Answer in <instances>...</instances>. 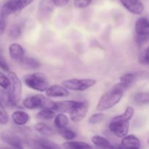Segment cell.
I'll return each mask as SVG.
<instances>
[{
	"label": "cell",
	"mask_w": 149,
	"mask_h": 149,
	"mask_svg": "<svg viewBox=\"0 0 149 149\" xmlns=\"http://www.w3.org/2000/svg\"><path fill=\"white\" fill-rule=\"evenodd\" d=\"M45 92L46 95L50 97H65L69 95L68 89L61 85L49 86Z\"/></svg>",
	"instance_id": "14"
},
{
	"label": "cell",
	"mask_w": 149,
	"mask_h": 149,
	"mask_svg": "<svg viewBox=\"0 0 149 149\" xmlns=\"http://www.w3.org/2000/svg\"><path fill=\"white\" fill-rule=\"evenodd\" d=\"M25 84L29 88L39 92H45L49 87L47 78L42 73L27 74L23 77Z\"/></svg>",
	"instance_id": "4"
},
{
	"label": "cell",
	"mask_w": 149,
	"mask_h": 149,
	"mask_svg": "<svg viewBox=\"0 0 149 149\" xmlns=\"http://www.w3.org/2000/svg\"><path fill=\"white\" fill-rule=\"evenodd\" d=\"M55 6L58 7H63L66 6L69 2V0H52Z\"/></svg>",
	"instance_id": "37"
},
{
	"label": "cell",
	"mask_w": 149,
	"mask_h": 149,
	"mask_svg": "<svg viewBox=\"0 0 149 149\" xmlns=\"http://www.w3.org/2000/svg\"><path fill=\"white\" fill-rule=\"evenodd\" d=\"M134 100L139 106L149 104V92L138 93L134 97Z\"/></svg>",
	"instance_id": "26"
},
{
	"label": "cell",
	"mask_w": 149,
	"mask_h": 149,
	"mask_svg": "<svg viewBox=\"0 0 149 149\" xmlns=\"http://www.w3.org/2000/svg\"><path fill=\"white\" fill-rule=\"evenodd\" d=\"M55 4L52 0H40L38 7L37 17L41 21L46 20L53 13Z\"/></svg>",
	"instance_id": "8"
},
{
	"label": "cell",
	"mask_w": 149,
	"mask_h": 149,
	"mask_svg": "<svg viewBox=\"0 0 149 149\" xmlns=\"http://www.w3.org/2000/svg\"><path fill=\"white\" fill-rule=\"evenodd\" d=\"M130 121L124 120L119 116L113 118L109 123V129L111 133L119 138L127 135L130 129Z\"/></svg>",
	"instance_id": "7"
},
{
	"label": "cell",
	"mask_w": 149,
	"mask_h": 149,
	"mask_svg": "<svg viewBox=\"0 0 149 149\" xmlns=\"http://www.w3.org/2000/svg\"><path fill=\"white\" fill-rule=\"evenodd\" d=\"M20 63L23 67H26L28 68H37L40 66V63L35 58H31V57H23V59L20 61Z\"/></svg>",
	"instance_id": "22"
},
{
	"label": "cell",
	"mask_w": 149,
	"mask_h": 149,
	"mask_svg": "<svg viewBox=\"0 0 149 149\" xmlns=\"http://www.w3.org/2000/svg\"><path fill=\"white\" fill-rule=\"evenodd\" d=\"M12 119L16 125L23 126L26 125L30 120V116L26 112L21 110H17L13 112L12 114Z\"/></svg>",
	"instance_id": "16"
},
{
	"label": "cell",
	"mask_w": 149,
	"mask_h": 149,
	"mask_svg": "<svg viewBox=\"0 0 149 149\" xmlns=\"http://www.w3.org/2000/svg\"><path fill=\"white\" fill-rule=\"evenodd\" d=\"M9 121V116L7 111L3 106L2 102L0 100V124L1 125H7Z\"/></svg>",
	"instance_id": "30"
},
{
	"label": "cell",
	"mask_w": 149,
	"mask_h": 149,
	"mask_svg": "<svg viewBox=\"0 0 149 149\" xmlns=\"http://www.w3.org/2000/svg\"><path fill=\"white\" fill-rule=\"evenodd\" d=\"M136 41L139 45L146 43L149 39V20L146 17H140L135 24Z\"/></svg>",
	"instance_id": "6"
},
{
	"label": "cell",
	"mask_w": 149,
	"mask_h": 149,
	"mask_svg": "<svg viewBox=\"0 0 149 149\" xmlns=\"http://www.w3.org/2000/svg\"><path fill=\"white\" fill-rule=\"evenodd\" d=\"M91 141L95 146L99 147V148H111L115 147L106 138L100 136V135H95V136H93L91 138Z\"/></svg>",
	"instance_id": "19"
},
{
	"label": "cell",
	"mask_w": 149,
	"mask_h": 149,
	"mask_svg": "<svg viewBox=\"0 0 149 149\" xmlns=\"http://www.w3.org/2000/svg\"><path fill=\"white\" fill-rule=\"evenodd\" d=\"M148 65H149V63H148Z\"/></svg>",
	"instance_id": "40"
},
{
	"label": "cell",
	"mask_w": 149,
	"mask_h": 149,
	"mask_svg": "<svg viewBox=\"0 0 149 149\" xmlns=\"http://www.w3.org/2000/svg\"><path fill=\"white\" fill-rule=\"evenodd\" d=\"M96 82L97 81L94 79H71L63 81L62 84L68 90L81 92L93 87Z\"/></svg>",
	"instance_id": "5"
},
{
	"label": "cell",
	"mask_w": 149,
	"mask_h": 149,
	"mask_svg": "<svg viewBox=\"0 0 149 149\" xmlns=\"http://www.w3.org/2000/svg\"><path fill=\"white\" fill-rule=\"evenodd\" d=\"M9 86V79L3 73L0 72V87L1 88L7 90Z\"/></svg>",
	"instance_id": "36"
},
{
	"label": "cell",
	"mask_w": 149,
	"mask_h": 149,
	"mask_svg": "<svg viewBox=\"0 0 149 149\" xmlns=\"http://www.w3.org/2000/svg\"><path fill=\"white\" fill-rule=\"evenodd\" d=\"M148 144H149V139H148Z\"/></svg>",
	"instance_id": "39"
},
{
	"label": "cell",
	"mask_w": 149,
	"mask_h": 149,
	"mask_svg": "<svg viewBox=\"0 0 149 149\" xmlns=\"http://www.w3.org/2000/svg\"><path fill=\"white\" fill-rule=\"evenodd\" d=\"M138 60L141 64L148 65L149 63V46L140 55Z\"/></svg>",
	"instance_id": "34"
},
{
	"label": "cell",
	"mask_w": 149,
	"mask_h": 149,
	"mask_svg": "<svg viewBox=\"0 0 149 149\" xmlns=\"http://www.w3.org/2000/svg\"><path fill=\"white\" fill-rule=\"evenodd\" d=\"M8 67V64H7L4 58H3V56L0 53V68H1L2 70H7Z\"/></svg>",
	"instance_id": "38"
},
{
	"label": "cell",
	"mask_w": 149,
	"mask_h": 149,
	"mask_svg": "<svg viewBox=\"0 0 149 149\" xmlns=\"http://www.w3.org/2000/svg\"><path fill=\"white\" fill-rule=\"evenodd\" d=\"M88 111L89 103L87 102H81L80 104L70 113V118L72 122L79 123L84 119Z\"/></svg>",
	"instance_id": "10"
},
{
	"label": "cell",
	"mask_w": 149,
	"mask_h": 149,
	"mask_svg": "<svg viewBox=\"0 0 149 149\" xmlns=\"http://www.w3.org/2000/svg\"><path fill=\"white\" fill-rule=\"evenodd\" d=\"M134 113H135V110H134L133 108L131 107V106H127L125 109V112L122 115H119V116L124 120L130 121L133 116Z\"/></svg>",
	"instance_id": "31"
},
{
	"label": "cell",
	"mask_w": 149,
	"mask_h": 149,
	"mask_svg": "<svg viewBox=\"0 0 149 149\" xmlns=\"http://www.w3.org/2000/svg\"><path fill=\"white\" fill-rule=\"evenodd\" d=\"M35 144L39 148H58L59 146L57 145L55 143L46 139V138H39L35 141Z\"/></svg>",
	"instance_id": "23"
},
{
	"label": "cell",
	"mask_w": 149,
	"mask_h": 149,
	"mask_svg": "<svg viewBox=\"0 0 149 149\" xmlns=\"http://www.w3.org/2000/svg\"><path fill=\"white\" fill-rule=\"evenodd\" d=\"M104 118H105L104 113H94L93 115L90 116V117L89 118L88 122L90 125H97V124L103 122Z\"/></svg>",
	"instance_id": "29"
},
{
	"label": "cell",
	"mask_w": 149,
	"mask_h": 149,
	"mask_svg": "<svg viewBox=\"0 0 149 149\" xmlns=\"http://www.w3.org/2000/svg\"><path fill=\"white\" fill-rule=\"evenodd\" d=\"M92 0H74V6L77 9H84L88 7Z\"/></svg>",
	"instance_id": "33"
},
{
	"label": "cell",
	"mask_w": 149,
	"mask_h": 149,
	"mask_svg": "<svg viewBox=\"0 0 149 149\" xmlns=\"http://www.w3.org/2000/svg\"><path fill=\"white\" fill-rule=\"evenodd\" d=\"M0 140L4 143L15 148H23L21 140L16 134L11 131H2L0 132Z\"/></svg>",
	"instance_id": "9"
},
{
	"label": "cell",
	"mask_w": 149,
	"mask_h": 149,
	"mask_svg": "<svg viewBox=\"0 0 149 149\" xmlns=\"http://www.w3.org/2000/svg\"><path fill=\"white\" fill-rule=\"evenodd\" d=\"M120 2L127 10L134 15H141L145 10L141 0H120Z\"/></svg>",
	"instance_id": "11"
},
{
	"label": "cell",
	"mask_w": 149,
	"mask_h": 149,
	"mask_svg": "<svg viewBox=\"0 0 149 149\" xmlns=\"http://www.w3.org/2000/svg\"><path fill=\"white\" fill-rule=\"evenodd\" d=\"M81 102L76 101V100H63V101L57 102L54 104L53 110L55 111L61 112V113H71L74 110Z\"/></svg>",
	"instance_id": "12"
},
{
	"label": "cell",
	"mask_w": 149,
	"mask_h": 149,
	"mask_svg": "<svg viewBox=\"0 0 149 149\" xmlns=\"http://www.w3.org/2000/svg\"><path fill=\"white\" fill-rule=\"evenodd\" d=\"M21 35V28L19 25L15 24L10 29V36L13 39H17Z\"/></svg>",
	"instance_id": "32"
},
{
	"label": "cell",
	"mask_w": 149,
	"mask_h": 149,
	"mask_svg": "<svg viewBox=\"0 0 149 149\" xmlns=\"http://www.w3.org/2000/svg\"><path fill=\"white\" fill-rule=\"evenodd\" d=\"M63 146L65 148L70 149H85V148H91L92 146L89 144L86 143L81 141H69L68 142L64 143L63 144Z\"/></svg>",
	"instance_id": "21"
},
{
	"label": "cell",
	"mask_w": 149,
	"mask_h": 149,
	"mask_svg": "<svg viewBox=\"0 0 149 149\" xmlns=\"http://www.w3.org/2000/svg\"><path fill=\"white\" fill-rule=\"evenodd\" d=\"M138 77V74L134 73H127L123 74L119 79V84L124 88V90H127L133 84Z\"/></svg>",
	"instance_id": "17"
},
{
	"label": "cell",
	"mask_w": 149,
	"mask_h": 149,
	"mask_svg": "<svg viewBox=\"0 0 149 149\" xmlns=\"http://www.w3.org/2000/svg\"><path fill=\"white\" fill-rule=\"evenodd\" d=\"M34 129L41 135L45 137H51L55 134V132L51 127H49L47 124L42 123V122H39V123L36 124L34 126Z\"/></svg>",
	"instance_id": "18"
},
{
	"label": "cell",
	"mask_w": 149,
	"mask_h": 149,
	"mask_svg": "<svg viewBox=\"0 0 149 149\" xmlns=\"http://www.w3.org/2000/svg\"><path fill=\"white\" fill-rule=\"evenodd\" d=\"M55 102L51 100L43 95H34L26 97L23 101L25 108L29 110L39 109H53ZM53 110V109H52Z\"/></svg>",
	"instance_id": "3"
},
{
	"label": "cell",
	"mask_w": 149,
	"mask_h": 149,
	"mask_svg": "<svg viewBox=\"0 0 149 149\" xmlns=\"http://www.w3.org/2000/svg\"><path fill=\"white\" fill-rule=\"evenodd\" d=\"M15 2L16 0H9L4 5L1 7L0 11L5 15L6 16L9 17L13 13H15Z\"/></svg>",
	"instance_id": "24"
},
{
	"label": "cell",
	"mask_w": 149,
	"mask_h": 149,
	"mask_svg": "<svg viewBox=\"0 0 149 149\" xmlns=\"http://www.w3.org/2000/svg\"><path fill=\"white\" fill-rule=\"evenodd\" d=\"M33 1L34 0H16L15 13L20 12L29 5H30Z\"/></svg>",
	"instance_id": "28"
},
{
	"label": "cell",
	"mask_w": 149,
	"mask_h": 149,
	"mask_svg": "<svg viewBox=\"0 0 149 149\" xmlns=\"http://www.w3.org/2000/svg\"><path fill=\"white\" fill-rule=\"evenodd\" d=\"M124 91L125 90L119 83L113 86L100 97L96 106L97 110L103 111L114 107L122 100Z\"/></svg>",
	"instance_id": "1"
},
{
	"label": "cell",
	"mask_w": 149,
	"mask_h": 149,
	"mask_svg": "<svg viewBox=\"0 0 149 149\" xmlns=\"http://www.w3.org/2000/svg\"><path fill=\"white\" fill-rule=\"evenodd\" d=\"M7 17H8L7 16H6L5 15H4L0 11V36H1L4 33L6 29Z\"/></svg>",
	"instance_id": "35"
},
{
	"label": "cell",
	"mask_w": 149,
	"mask_h": 149,
	"mask_svg": "<svg viewBox=\"0 0 149 149\" xmlns=\"http://www.w3.org/2000/svg\"><path fill=\"white\" fill-rule=\"evenodd\" d=\"M9 53L13 61L18 63H20V61L25 56V51L23 47L16 43L10 45V46L9 47Z\"/></svg>",
	"instance_id": "15"
},
{
	"label": "cell",
	"mask_w": 149,
	"mask_h": 149,
	"mask_svg": "<svg viewBox=\"0 0 149 149\" xmlns=\"http://www.w3.org/2000/svg\"><path fill=\"white\" fill-rule=\"evenodd\" d=\"M55 116V111L51 109H42L36 115V118L40 120H50Z\"/></svg>",
	"instance_id": "25"
},
{
	"label": "cell",
	"mask_w": 149,
	"mask_h": 149,
	"mask_svg": "<svg viewBox=\"0 0 149 149\" xmlns=\"http://www.w3.org/2000/svg\"><path fill=\"white\" fill-rule=\"evenodd\" d=\"M141 141L134 135H126L122 137L121 147L127 149H138L141 148Z\"/></svg>",
	"instance_id": "13"
},
{
	"label": "cell",
	"mask_w": 149,
	"mask_h": 149,
	"mask_svg": "<svg viewBox=\"0 0 149 149\" xmlns=\"http://www.w3.org/2000/svg\"><path fill=\"white\" fill-rule=\"evenodd\" d=\"M9 86L7 87V96L8 103L10 105H16L18 103L22 95V84L17 74L14 72H9Z\"/></svg>",
	"instance_id": "2"
},
{
	"label": "cell",
	"mask_w": 149,
	"mask_h": 149,
	"mask_svg": "<svg viewBox=\"0 0 149 149\" xmlns=\"http://www.w3.org/2000/svg\"><path fill=\"white\" fill-rule=\"evenodd\" d=\"M68 123H69V120H68V116L63 114V113H60L59 114L55 116L54 124H55V126L58 128V130L67 127Z\"/></svg>",
	"instance_id": "20"
},
{
	"label": "cell",
	"mask_w": 149,
	"mask_h": 149,
	"mask_svg": "<svg viewBox=\"0 0 149 149\" xmlns=\"http://www.w3.org/2000/svg\"><path fill=\"white\" fill-rule=\"evenodd\" d=\"M58 132L63 138L67 140V141H73L77 136V134L74 131L70 129H67V127L58 130Z\"/></svg>",
	"instance_id": "27"
}]
</instances>
